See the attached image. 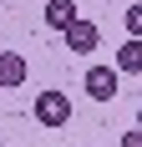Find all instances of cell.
<instances>
[{
    "label": "cell",
    "mask_w": 142,
    "mask_h": 147,
    "mask_svg": "<svg viewBox=\"0 0 142 147\" xmlns=\"http://www.w3.org/2000/svg\"><path fill=\"white\" fill-rule=\"evenodd\" d=\"M61 36H66V51H76V56H91V51H97V41H101V30L91 26V20H76V26L61 30Z\"/></svg>",
    "instance_id": "4"
},
{
    "label": "cell",
    "mask_w": 142,
    "mask_h": 147,
    "mask_svg": "<svg viewBox=\"0 0 142 147\" xmlns=\"http://www.w3.org/2000/svg\"><path fill=\"white\" fill-rule=\"evenodd\" d=\"M122 147H142V127H132V132H122Z\"/></svg>",
    "instance_id": "8"
},
{
    "label": "cell",
    "mask_w": 142,
    "mask_h": 147,
    "mask_svg": "<svg viewBox=\"0 0 142 147\" xmlns=\"http://www.w3.org/2000/svg\"><path fill=\"white\" fill-rule=\"evenodd\" d=\"M117 71L122 76H142V36H127L117 46Z\"/></svg>",
    "instance_id": "5"
},
{
    "label": "cell",
    "mask_w": 142,
    "mask_h": 147,
    "mask_svg": "<svg viewBox=\"0 0 142 147\" xmlns=\"http://www.w3.org/2000/svg\"><path fill=\"white\" fill-rule=\"evenodd\" d=\"M26 76H30V66H26V56H20V51H0V91L26 86Z\"/></svg>",
    "instance_id": "3"
},
{
    "label": "cell",
    "mask_w": 142,
    "mask_h": 147,
    "mask_svg": "<svg viewBox=\"0 0 142 147\" xmlns=\"http://www.w3.org/2000/svg\"><path fill=\"white\" fill-rule=\"evenodd\" d=\"M137 127H142V107H137Z\"/></svg>",
    "instance_id": "9"
},
{
    "label": "cell",
    "mask_w": 142,
    "mask_h": 147,
    "mask_svg": "<svg viewBox=\"0 0 142 147\" xmlns=\"http://www.w3.org/2000/svg\"><path fill=\"white\" fill-rule=\"evenodd\" d=\"M76 20H81L76 15V0H46V26L51 30H71Z\"/></svg>",
    "instance_id": "6"
},
{
    "label": "cell",
    "mask_w": 142,
    "mask_h": 147,
    "mask_svg": "<svg viewBox=\"0 0 142 147\" xmlns=\"http://www.w3.org/2000/svg\"><path fill=\"white\" fill-rule=\"evenodd\" d=\"M0 147H5V142H0Z\"/></svg>",
    "instance_id": "10"
},
{
    "label": "cell",
    "mask_w": 142,
    "mask_h": 147,
    "mask_svg": "<svg viewBox=\"0 0 142 147\" xmlns=\"http://www.w3.org/2000/svg\"><path fill=\"white\" fill-rule=\"evenodd\" d=\"M117 76H122L117 66H91L81 86H86V96H91V102H112V96H117Z\"/></svg>",
    "instance_id": "2"
},
{
    "label": "cell",
    "mask_w": 142,
    "mask_h": 147,
    "mask_svg": "<svg viewBox=\"0 0 142 147\" xmlns=\"http://www.w3.org/2000/svg\"><path fill=\"white\" fill-rule=\"evenodd\" d=\"M36 122L41 127H66L71 122V96L66 91H36Z\"/></svg>",
    "instance_id": "1"
},
{
    "label": "cell",
    "mask_w": 142,
    "mask_h": 147,
    "mask_svg": "<svg viewBox=\"0 0 142 147\" xmlns=\"http://www.w3.org/2000/svg\"><path fill=\"white\" fill-rule=\"evenodd\" d=\"M127 36H142V5H132V10H127Z\"/></svg>",
    "instance_id": "7"
}]
</instances>
